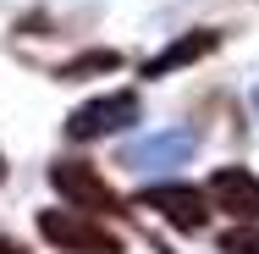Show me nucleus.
<instances>
[{"label": "nucleus", "instance_id": "1", "mask_svg": "<svg viewBox=\"0 0 259 254\" xmlns=\"http://www.w3.org/2000/svg\"><path fill=\"white\" fill-rule=\"evenodd\" d=\"M39 238L61 254H121V238L105 232L89 210H39Z\"/></svg>", "mask_w": 259, "mask_h": 254}, {"label": "nucleus", "instance_id": "2", "mask_svg": "<svg viewBox=\"0 0 259 254\" xmlns=\"http://www.w3.org/2000/svg\"><path fill=\"white\" fill-rule=\"evenodd\" d=\"M127 122H138V94L133 89H116V94H100V100L77 105L66 116V138L89 144V138H105V133H121Z\"/></svg>", "mask_w": 259, "mask_h": 254}, {"label": "nucleus", "instance_id": "3", "mask_svg": "<svg viewBox=\"0 0 259 254\" xmlns=\"http://www.w3.org/2000/svg\"><path fill=\"white\" fill-rule=\"evenodd\" d=\"M50 188L61 194V199H72L77 210H89V215H100V210H105V215H110V210H121L116 188L105 183L89 160H55V166H50Z\"/></svg>", "mask_w": 259, "mask_h": 254}, {"label": "nucleus", "instance_id": "4", "mask_svg": "<svg viewBox=\"0 0 259 254\" xmlns=\"http://www.w3.org/2000/svg\"><path fill=\"white\" fill-rule=\"evenodd\" d=\"M144 210H160L177 232H199L215 204H209L204 188H188V183H155V188H144Z\"/></svg>", "mask_w": 259, "mask_h": 254}, {"label": "nucleus", "instance_id": "5", "mask_svg": "<svg viewBox=\"0 0 259 254\" xmlns=\"http://www.w3.org/2000/svg\"><path fill=\"white\" fill-rule=\"evenodd\" d=\"M209 204L215 210H226L232 221H254L259 215V177L248 166H221L215 177H209Z\"/></svg>", "mask_w": 259, "mask_h": 254}, {"label": "nucleus", "instance_id": "6", "mask_svg": "<svg viewBox=\"0 0 259 254\" xmlns=\"http://www.w3.org/2000/svg\"><path fill=\"white\" fill-rule=\"evenodd\" d=\"M193 150H199V133L193 127H171V133H149L144 144H133L121 160L138 166V171H149V166H177V160H188Z\"/></svg>", "mask_w": 259, "mask_h": 254}, {"label": "nucleus", "instance_id": "7", "mask_svg": "<svg viewBox=\"0 0 259 254\" xmlns=\"http://www.w3.org/2000/svg\"><path fill=\"white\" fill-rule=\"evenodd\" d=\"M215 45H221V33H215V28H193V33L171 39L155 61H144V78H165V72H177V66H193V61H204Z\"/></svg>", "mask_w": 259, "mask_h": 254}, {"label": "nucleus", "instance_id": "8", "mask_svg": "<svg viewBox=\"0 0 259 254\" xmlns=\"http://www.w3.org/2000/svg\"><path fill=\"white\" fill-rule=\"evenodd\" d=\"M116 66H121V55H116V50H89V55H77V61H66L55 78H61V83H72V78H89V72H116Z\"/></svg>", "mask_w": 259, "mask_h": 254}, {"label": "nucleus", "instance_id": "9", "mask_svg": "<svg viewBox=\"0 0 259 254\" xmlns=\"http://www.w3.org/2000/svg\"><path fill=\"white\" fill-rule=\"evenodd\" d=\"M221 254H259V227L237 221L232 232H221Z\"/></svg>", "mask_w": 259, "mask_h": 254}, {"label": "nucleus", "instance_id": "10", "mask_svg": "<svg viewBox=\"0 0 259 254\" xmlns=\"http://www.w3.org/2000/svg\"><path fill=\"white\" fill-rule=\"evenodd\" d=\"M0 254H22V249H17V243H6V238H0Z\"/></svg>", "mask_w": 259, "mask_h": 254}, {"label": "nucleus", "instance_id": "11", "mask_svg": "<svg viewBox=\"0 0 259 254\" xmlns=\"http://www.w3.org/2000/svg\"><path fill=\"white\" fill-rule=\"evenodd\" d=\"M0 177H6V155H0Z\"/></svg>", "mask_w": 259, "mask_h": 254}, {"label": "nucleus", "instance_id": "12", "mask_svg": "<svg viewBox=\"0 0 259 254\" xmlns=\"http://www.w3.org/2000/svg\"><path fill=\"white\" fill-rule=\"evenodd\" d=\"M254 111H259V89H254Z\"/></svg>", "mask_w": 259, "mask_h": 254}]
</instances>
